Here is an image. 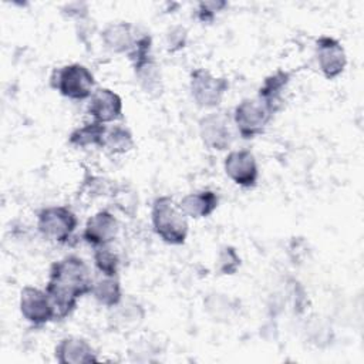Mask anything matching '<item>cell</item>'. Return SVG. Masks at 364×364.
<instances>
[{
  "label": "cell",
  "instance_id": "cell-1",
  "mask_svg": "<svg viewBox=\"0 0 364 364\" xmlns=\"http://www.w3.org/2000/svg\"><path fill=\"white\" fill-rule=\"evenodd\" d=\"M94 279L87 263L75 255L54 262L50 267L46 291L48 293L57 320L67 318L77 307V301L91 293Z\"/></svg>",
  "mask_w": 364,
  "mask_h": 364
},
{
  "label": "cell",
  "instance_id": "cell-2",
  "mask_svg": "<svg viewBox=\"0 0 364 364\" xmlns=\"http://www.w3.org/2000/svg\"><path fill=\"white\" fill-rule=\"evenodd\" d=\"M151 222L154 232L162 242L172 246H179L186 242L189 233L188 219L173 198L161 195L154 199Z\"/></svg>",
  "mask_w": 364,
  "mask_h": 364
},
{
  "label": "cell",
  "instance_id": "cell-3",
  "mask_svg": "<svg viewBox=\"0 0 364 364\" xmlns=\"http://www.w3.org/2000/svg\"><path fill=\"white\" fill-rule=\"evenodd\" d=\"M51 87L65 98L75 101L87 100L94 92L95 77L85 65L71 63L54 70Z\"/></svg>",
  "mask_w": 364,
  "mask_h": 364
},
{
  "label": "cell",
  "instance_id": "cell-4",
  "mask_svg": "<svg viewBox=\"0 0 364 364\" xmlns=\"http://www.w3.org/2000/svg\"><path fill=\"white\" fill-rule=\"evenodd\" d=\"M274 114L257 97L243 98L233 109L232 121L243 139H253L264 132Z\"/></svg>",
  "mask_w": 364,
  "mask_h": 364
},
{
  "label": "cell",
  "instance_id": "cell-5",
  "mask_svg": "<svg viewBox=\"0 0 364 364\" xmlns=\"http://www.w3.org/2000/svg\"><path fill=\"white\" fill-rule=\"evenodd\" d=\"M78 226L77 215L68 206H47L37 213L38 232L57 243H68Z\"/></svg>",
  "mask_w": 364,
  "mask_h": 364
},
{
  "label": "cell",
  "instance_id": "cell-6",
  "mask_svg": "<svg viewBox=\"0 0 364 364\" xmlns=\"http://www.w3.org/2000/svg\"><path fill=\"white\" fill-rule=\"evenodd\" d=\"M189 90L195 104L200 108H218L229 90L226 77H216L206 68H195L189 75Z\"/></svg>",
  "mask_w": 364,
  "mask_h": 364
},
{
  "label": "cell",
  "instance_id": "cell-7",
  "mask_svg": "<svg viewBox=\"0 0 364 364\" xmlns=\"http://www.w3.org/2000/svg\"><path fill=\"white\" fill-rule=\"evenodd\" d=\"M18 307L21 316L34 327H41L57 320L54 304L46 289L24 286L20 291Z\"/></svg>",
  "mask_w": 364,
  "mask_h": 364
},
{
  "label": "cell",
  "instance_id": "cell-8",
  "mask_svg": "<svg viewBox=\"0 0 364 364\" xmlns=\"http://www.w3.org/2000/svg\"><path fill=\"white\" fill-rule=\"evenodd\" d=\"M199 136L203 145L212 151H225L232 144L230 117L223 109L205 114L198 122Z\"/></svg>",
  "mask_w": 364,
  "mask_h": 364
},
{
  "label": "cell",
  "instance_id": "cell-9",
  "mask_svg": "<svg viewBox=\"0 0 364 364\" xmlns=\"http://www.w3.org/2000/svg\"><path fill=\"white\" fill-rule=\"evenodd\" d=\"M223 169L228 178L240 188H253L259 178V166L249 149L230 151L223 159Z\"/></svg>",
  "mask_w": 364,
  "mask_h": 364
},
{
  "label": "cell",
  "instance_id": "cell-10",
  "mask_svg": "<svg viewBox=\"0 0 364 364\" xmlns=\"http://www.w3.org/2000/svg\"><path fill=\"white\" fill-rule=\"evenodd\" d=\"M316 60L327 80L341 75L347 65V54L343 44L330 36H320L316 40Z\"/></svg>",
  "mask_w": 364,
  "mask_h": 364
},
{
  "label": "cell",
  "instance_id": "cell-11",
  "mask_svg": "<svg viewBox=\"0 0 364 364\" xmlns=\"http://www.w3.org/2000/svg\"><path fill=\"white\" fill-rule=\"evenodd\" d=\"M87 111L92 121L104 125L115 122L122 118V98L109 88H95L88 100Z\"/></svg>",
  "mask_w": 364,
  "mask_h": 364
},
{
  "label": "cell",
  "instance_id": "cell-12",
  "mask_svg": "<svg viewBox=\"0 0 364 364\" xmlns=\"http://www.w3.org/2000/svg\"><path fill=\"white\" fill-rule=\"evenodd\" d=\"M145 316L146 311L138 300L132 297H122V300L118 304L109 309L107 321L108 327L112 331L125 334L136 330L142 324Z\"/></svg>",
  "mask_w": 364,
  "mask_h": 364
},
{
  "label": "cell",
  "instance_id": "cell-13",
  "mask_svg": "<svg viewBox=\"0 0 364 364\" xmlns=\"http://www.w3.org/2000/svg\"><path fill=\"white\" fill-rule=\"evenodd\" d=\"M118 230L117 218L108 209H101L88 218L82 230V239L92 247L107 246L115 240Z\"/></svg>",
  "mask_w": 364,
  "mask_h": 364
},
{
  "label": "cell",
  "instance_id": "cell-14",
  "mask_svg": "<svg viewBox=\"0 0 364 364\" xmlns=\"http://www.w3.org/2000/svg\"><path fill=\"white\" fill-rule=\"evenodd\" d=\"M54 357L60 364H87L97 363L98 357L94 347L82 337H64L54 350Z\"/></svg>",
  "mask_w": 364,
  "mask_h": 364
},
{
  "label": "cell",
  "instance_id": "cell-15",
  "mask_svg": "<svg viewBox=\"0 0 364 364\" xmlns=\"http://www.w3.org/2000/svg\"><path fill=\"white\" fill-rule=\"evenodd\" d=\"M291 81V73L286 70H276L264 77L257 90V98L262 100L273 114L279 112L284 105V92Z\"/></svg>",
  "mask_w": 364,
  "mask_h": 364
},
{
  "label": "cell",
  "instance_id": "cell-16",
  "mask_svg": "<svg viewBox=\"0 0 364 364\" xmlns=\"http://www.w3.org/2000/svg\"><path fill=\"white\" fill-rule=\"evenodd\" d=\"M101 40L105 48L115 54H128L139 34L129 21H115L107 24L101 31Z\"/></svg>",
  "mask_w": 364,
  "mask_h": 364
},
{
  "label": "cell",
  "instance_id": "cell-17",
  "mask_svg": "<svg viewBox=\"0 0 364 364\" xmlns=\"http://www.w3.org/2000/svg\"><path fill=\"white\" fill-rule=\"evenodd\" d=\"M219 205V196L210 189H202L196 192L186 193L179 200V208L182 212L193 219H202L210 216Z\"/></svg>",
  "mask_w": 364,
  "mask_h": 364
},
{
  "label": "cell",
  "instance_id": "cell-18",
  "mask_svg": "<svg viewBox=\"0 0 364 364\" xmlns=\"http://www.w3.org/2000/svg\"><path fill=\"white\" fill-rule=\"evenodd\" d=\"M135 80L141 90L149 97H159L164 91L162 71L154 57H149L144 63L132 67Z\"/></svg>",
  "mask_w": 364,
  "mask_h": 364
},
{
  "label": "cell",
  "instance_id": "cell-19",
  "mask_svg": "<svg viewBox=\"0 0 364 364\" xmlns=\"http://www.w3.org/2000/svg\"><path fill=\"white\" fill-rule=\"evenodd\" d=\"M134 135L131 129L125 125H107L102 136L101 148H104L111 155H122L134 148Z\"/></svg>",
  "mask_w": 364,
  "mask_h": 364
},
{
  "label": "cell",
  "instance_id": "cell-20",
  "mask_svg": "<svg viewBox=\"0 0 364 364\" xmlns=\"http://www.w3.org/2000/svg\"><path fill=\"white\" fill-rule=\"evenodd\" d=\"M91 294L97 303L108 309L118 304L124 297L119 280L117 277L104 276V274L102 277H98L94 280Z\"/></svg>",
  "mask_w": 364,
  "mask_h": 364
},
{
  "label": "cell",
  "instance_id": "cell-21",
  "mask_svg": "<svg viewBox=\"0 0 364 364\" xmlns=\"http://www.w3.org/2000/svg\"><path fill=\"white\" fill-rule=\"evenodd\" d=\"M107 129V125L97 121H90L81 127L74 128L68 135V144L75 148L87 146H100L102 144V136Z\"/></svg>",
  "mask_w": 364,
  "mask_h": 364
},
{
  "label": "cell",
  "instance_id": "cell-22",
  "mask_svg": "<svg viewBox=\"0 0 364 364\" xmlns=\"http://www.w3.org/2000/svg\"><path fill=\"white\" fill-rule=\"evenodd\" d=\"M112 199L114 206L125 216L135 218L139 206L138 192L127 183H117L114 192L109 196Z\"/></svg>",
  "mask_w": 364,
  "mask_h": 364
},
{
  "label": "cell",
  "instance_id": "cell-23",
  "mask_svg": "<svg viewBox=\"0 0 364 364\" xmlns=\"http://www.w3.org/2000/svg\"><path fill=\"white\" fill-rule=\"evenodd\" d=\"M94 264L97 267V270L104 274V276H111V277H117L118 272H119V256L118 253L109 246H100V247H94Z\"/></svg>",
  "mask_w": 364,
  "mask_h": 364
},
{
  "label": "cell",
  "instance_id": "cell-24",
  "mask_svg": "<svg viewBox=\"0 0 364 364\" xmlns=\"http://www.w3.org/2000/svg\"><path fill=\"white\" fill-rule=\"evenodd\" d=\"M203 306L208 314L216 321H228V318H230L235 311L232 300L222 293L208 294V297L203 300Z\"/></svg>",
  "mask_w": 364,
  "mask_h": 364
},
{
  "label": "cell",
  "instance_id": "cell-25",
  "mask_svg": "<svg viewBox=\"0 0 364 364\" xmlns=\"http://www.w3.org/2000/svg\"><path fill=\"white\" fill-rule=\"evenodd\" d=\"M117 186L115 181L98 175H85L81 185V192H84L90 199H97L102 196H111Z\"/></svg>",
  "mask_w": 364,
  "mask_h": 364
},
{
  "label": "cell",
  "instance_id": "cell-26",
  "mask_svg": "<svg viewBox=\"0 0 364 364\" xmlns=\"http://www.w3.org/2000/svg\"><path fill=\"white\" fill-rule=\"evenodd\" d=\"M240 264H242V259L235 246L225 245L219 249V253L216 257V269L219 274L232 276L239 270Z\"/></svg>",
  "mask_w": 364,
  "mask_h": 364
},
{
  "label": "cell",
  "instance_id": "cell-27",
  "mask_svg": "<svg viewBox=\"0 0 364 364\" xmlns=\"http://www.w3.org/2000/svg\"><path fill=\"white\" fill-rule=\"evenodd\" d=\"M155 341L156 340H152L149 337H141L138 341H135L128 350L131 360L152 361L154 355L159 353V346H156Z\"/></svg>",
  "mask_w": 364,
  "mask_h": 364
},
{
  "label": "cell",
  "instance_id": "cell-28",
  "mask_svg": "<svg viewBox=\"0 0 364 364\" xmlns=\"http://www.w3.org/2000/svg\"><path fill=\"white\" fill-rule=\"evenodd\" d=\"M151 50H152V37L149 34H139L134 47L128 51L127 57L131 61L132 67H135L144 63L145 60H148L149 57H152Z\"/></svg>",
  "mask_w": 364,
  "mask_h": 364
},
{
  "label": "cell",
  "instance_id": "cell-29",
  "mask_svg": "<svg viewBox=\"0 0 364 364\" xmlns=\"http://www.w3.org/2000/svg\"><path fill=\"white\" fill-rule=\"evenodd\" d=\"M287 284H289L287 293H289V299L293 306V311L296 314L304 313V310L307 307V293H306L303 284L296 279H290L287 282Z\"/></svg>",
  "mask_w": 364,
  "mask_h": 364
},
{
  "label": "cell",
  "instance_id": "cell-30",
  "mask_svg": "<svg viewBox=\"0 0 364 364\" xmlns=\"http://www.w3.org/2000/svg\"><path fill=\"white\" fill-rule=\"evenodd\" d=\"M188 43V31L183 26H172L165 33V47L169 53L182 50Z\"/></svg>",
  "mask_w": 364,
  "mask_h": 364
},
{
  "label": "cell",
  "instance_id": "cell-31",
  "mask_svg": "<svg viewBox=\"0 0 364 364\" xmlns=\"http://www.w3.org/2000/svg\"><path fill=\"white\" fill-rule=\"evenodd\" d=\"M228 7V3L223 0H212V1H200L196 7V17L202 23H212L219 11Z\"/></svg>",
  "mask_w": 364,
  "mask_h": 364
},
{
  "label": "cell",
  "instance_id": "cell-32",
  "mask_svg": "<svg viewBox=\"0 0 364 364\" xmlns=\"http://www.w3.org/2000/svg\"><path fill=\"white\" fill-rule=\"evenodd\" d=\"M60 11H61V14L64 17L73 18L77 23L87 20L88 16H90V7H88V3H85V1H70V3H65V4L61 6Z\"/></svg>",
  "mask_w": 364,
  "mask_h": 364
}]
</instances>
